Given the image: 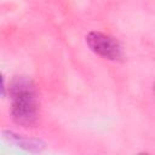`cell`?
<instances>
[{
	"label": "cell",
	"instance_id": "obj_1",
	"mask_svg": "<svg viewBox=\"0 0 155 155\" xmlns=\"http://www.w3.org/2000/svg\"><path fill=\"white\" fill-rule=\"evenodd\" d=\"M10 96L13 120L22 126H33L38 121L39 104L31 81L25 78L15 79L10 85Z\"/></svg>",
	"mask_w": 155,
	"mask_h": 155
},
{
	"label": "cell",
	"instance_id": "obj_2",
	"mask_svg": "<svg viewBox=\"0 0 155 155\" xmlns=\"http://www.w3.org/2000/svg\"><path fill=\"white\" fill-rule=\"evenodd\" d=\"M86 44L92 52L109 61H120L122 58V48L119 41L104 33L91 31L86 36Z\"/></svg>",
	"mask_w": 155,
	"mask_h": 155
},
{
	"label": "cell",
	"instance_id": "obj_3",
	"mask_svg": "<svg viewBox=\"0 0 155 155\" xmlns=\"http://www.w3.org/2000/svg\"><path fill=\"white\" fill-rule=\"evenodd\" d=\"M154 92H155V87H154Z\"/></svg>",
	"mask_w": 155,
	"mask_h": 155
}]
</instances>
